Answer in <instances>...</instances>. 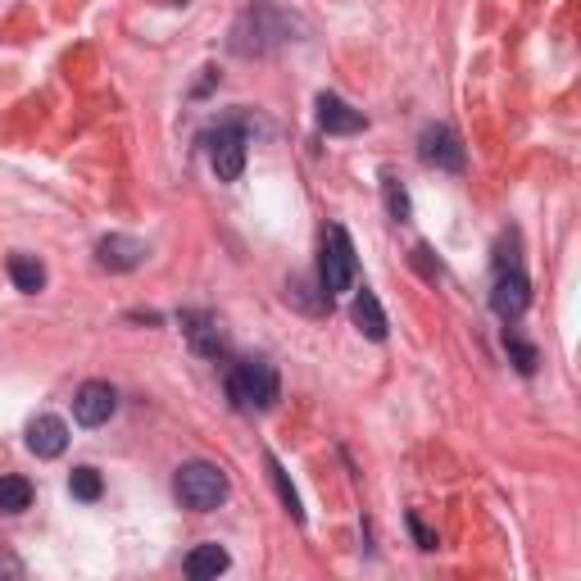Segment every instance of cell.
<instances>
[{
	"instance_id": "5",
	"label": "cell",
	"mask_w": 581,
	"mask_h": 581,
	"mask_svg": "<svg viewBox=\"0 0 581 581\" xmlns=\"http://www.w3.org/2000/svg\"><path fill=\"white\" fill-rule=\"evenodd\" d=\"M178 323H182L186 346L196 350L201 359H223L228 354V337H223V327H218L214 314H205V310H182Z\"/></svg>"
},
{
	"instance_id": "18",
	"label": "cell",
	"mask_w": 581,
	"mask_h": 581,
	"mask_svg": "<svg viewBox=\"0 0 581 581\" xmlns=\"http://www.w3.org/2000/svg\"><path fill=\"white\" fill-rule=\"evenodd\" d=\"M69 491H73V500H100L105 482H100V473H96L92 463H82V468H73V477H69Z\"/></svg>"
},
{
	"instance_id": "19",
	"label": "cell",
	"mask_w": 581,
	"mask_h": 581,
	"mask_svg": "<svg viewBox=\"0 0 581 581\" xmlns=\"http://www.w3.org/2000/svg\"><path fill=\"white\" fill-rule=\"evenodd\" d=\"M505 350H509V359H513V364H518V373H536V364H541V354H536V346H528V341H522L518 337V331H505Z\"/></svg>"
},
{
	"instance_id": "20",
	"label": "cell",
	"mask_w": 581,
	"mask_h": 581,
	"mask_svg": "<svg viewBox=\"0 0 581 581\" xmlns=\"http://www.w3.org/2000/svg\"><path fill=\"white\" fill-rule=\"evenodd\" d=\"M409 532H413V541H419V549H436V536L423 528V518H419V513H409Z\"/></svg>"
},
{
	"instance_id": "11",
	"label": "cell",
	"mask_w": 581,
	"mask_h": 581,
	"mask_svg": "<svg viewBox=\"0 0 581 581\" xmlns=\"http://www.w3.org/2000/svg\"><path fill=\"white\" fill-rule=\"evenodd\" d=\"M318 128H323L327 136H354V132L368 128V119L359 114V109H350L341 96L323 92V96H318Z\"/></svg>"
},
{
	"instance_id": "2",
	"label": "cell",
	"mask_w": 581,
	"mask_h": 581,
	"mask_svg": "<svg viewBox=\"0 0 581 581\" xmlns=\"http://www.w3.org/2000/svg\"><path fill=\"white\" fill-rule=\"evenodd\" d=\"M173 495H178V505L191 509V513H214L228 500V473L209 459H191V463L178 468Z\"/></svg>"
},
{
	"instance_id": "3",
	"label": "cell",
	"mask_w": 581,
	"mask_h": 581,
	"mask_svg": "<svg viewBox=\"0 0 581 581\" xmlns=\"http://www.w3.org/2000/svg\"><path fill=\"white\" fill-rule=\"evenodd\" d=\"M359 278V259H354V241L346 228H327L323 255H318V287L323 295H341Z\"/></svg>"
},
{
	"instance_id": "4",
	"label": "cell",
	"mask_w": 581,
	"mask_h": 581,
	"mask_svg": "<svg viewBox=\"0 0 581 581\" xmlns=\"http://www.w3.org/2000/svg\"><path fill=\"white\" fill-rule=\"evenodd\" d=\"M419 155H423V164H432V169H446V173H463V164H468L463 142L455 136V128H446V123L423 128V136H419Z\"/></svg>"
},
{
	"instance_id": "9",
	"label": "cell",
	"mask_w": 581,
	"mask_h": 581,
	"mask_svg": "<svg viewBox=\"0 0 581 581\" xmlns=\"http://www.w3.org/2000/svg\"><path fill=\"white\" fill-rule=\"evenodd\" d=\"M146 241H136V237H123V232H109L100 245H96V264L105 273H132V268H142L146 264Z\"/></svg>"
},
{
	"instance_id": "21",
	"label": "cell",
	"mask_w": 581,
	"mask_h": 581,
	"mask_svg": "<svg viewBox=\"0 0 581 581\" xmlns=\"http://www.w3.org/2000/svg\"><path fill=\"white\" fill-rule=\"evenodd\" d=\"M0 577H5V581H19V577H23V564L10 555L5 545H0Z\"/></svg>"
},
{
	"instance_id": "13",
	"label": "cell",
	"mask_w": 581,
	"mask_h": 581,
	"mask_svg": "<svg viewBox=\"0 0 581 581\" xmlns=\"http://www.w3.org/2000/svg\"><path fill=\"white\" fill-rule=\"evenodd\" d=\"M350 318H354V327L364 331L368 341H386V314H382V304H377V295L364 287V291H354V304H350Z\"/></svg>"
},
{
	"instance_id": "15",
	"label": "cell",
	"mask_w": 581,
	"mask_h": 581,
	"mask_svg": "<svg viewBox=\"0 0 581 581\" xmlns=\"http://www.w3.org/2000/svg\"><path fill=\"white\" fill-rule=\"evenodd\" d=\"M33 505V482L27 477H0V513H23Z\"/></svg>"
},
{
	"instance_id": "14",
	"label": "cell",
	"mask_w": 581,
	"mask_h": 581,
	"mask_svg": "<svg viewBox=\"0 0 581 581\" xmlns=\"http://www.w3.org/2000/svg\"><path fill=\"white\" fill-rule=\"evenodd\" d=\"M10 282L23 291V295H37L41 287H46V268H41V259H33V255H10Z\"/></svg>"
},
{
	"instance_id": "16",
	"label": "cell",
	"mask_w": 581,
	"mask_h": 581,
	"mask_svg": "<svg viewBox=\"0 0 581 581\" xmlns=\"http://www.w3.org/2000/svg\"><path fill=\"white\" fill-rule=\"evenodd\" d=\"M382 201H386V214H391L396 223H409L413 205H409V191L400 186V178H396V173H386V178H382Z\"/></svg>"
},
{
	"instance_id": "7",
	"label": "cell",
	"mask_w": 581,
	"mask_h": 581,
	"mask_svg": "<svg viewBox=\"0 0 581 581\" xmlns=\"http://www.w3.org/2000/svg\"><path fill=\"white\" fill-rule=\"evenodd\" d=\"M114 409H119V391L109 382H82L77 386V396H73V419L82 427H100L114 419Z\"/></svg>"
},
{
	"instance_id": "12",
	"label": "cell",
	"mask_w": 581,
	"mask_h": 581,
	"mask_svg": "<svg viewBox=\"0 0 581 581\" xmlns=\"http://www.w3.org/2000/svg\"><path fill=\"white\" fill-rule=\"evenodd\" d=\"M182 568H186V577H191V581H209V577H223V572L232 568V555H228L223 545L205 541V545H196V549H191Z\"/></svg>"
},
{
	"instance_id": "6",
	"label": "cell",
	"mask_w": 581,
	"mask_h": 581,
	"mask_svg": "<svg viewBox=\"0 0 581 581\" xmlns=\"http://www.w3.org/2000/svg\"><path fill=\"white\" fill-rule=\"evenodd\" d=\"M532 304V282L522 278V268H500L495 273V291H491V310L500 314L505 323L522 318Z\"/></svg>"
},
{
	"instance_id": "1",
	"label": "cell",
	"mask_w": 581,
	"mask_h": 581,
	"mask_svg": "<svg viewBox=\"0 0 581 581\" xmlns=\"http://www.w3.org/2000/svg\"><path fill=\"white\" fill-rule=\"evenodd\" d=\"M282 396V377L268 359H237L228 368V400L241 413H268Z\"/></svg>"
},
{
	"instance_id": "10",
	"label": "cell",
	"mask_w": 581,
	"mask_h": 581,
	"mask_svg": "<svg viewBox=\"0 0 581 581\" xmlns=\"http://www.w3.org/2000/svg\"><path fill=\"white\" fill-rule=\"evenodd\" d=\"M27 450L37 459H60L69 450V423L55 419V413H37V419L27 423Z\"/></svg>"
},
{
	"instance_id": "17",
	"label": "cell",
	"mask_w": 581,
	"mask_h": 581,
	"mask_svg": "<svg viewBox=\"0 0 581 581\" xmlns=\"http://www.w3.org/2000/svg\"><path fill=\"white\" fill-rule=\"evenodd\" d=\"M268 477H273V486H278V495H282V505L291 509V518H295V522H304V509H300V495H295V486L287 482V468H282V459H278V455H268Z\"/></svg>"
},
{
	"instance_id": "8",
	"label": "cell",
	"mask_w": 581,
	"mask_h": 581,
	"mask_svg": "<svg viewBox=\"0 0 581 581\" xmlns=\"http://www.w3.org/2000/svg\"><path fill=\"white\" fill-rule=\"evenodd\" d=\"M209 164H214L218 182H237L245 173V136L237 128H218L209 136Z\"/></svg>"
}]
</instances>
